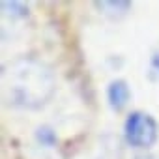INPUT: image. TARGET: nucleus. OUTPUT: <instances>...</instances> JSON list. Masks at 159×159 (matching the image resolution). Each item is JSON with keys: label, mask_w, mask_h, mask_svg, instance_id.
<instances>
[{"label": "nucleus", "mask_w": 159, "mask_h": 159, "mask_svg": "<svg viewBox=\"0 0 159 159\" xmlns=\"http://www.w3.org/2000/svg\"><path fill=\"white\" fill-rule=\"evenodd\" d=\"M96 8L99 10V13L111 19H120L131 10V2H125V0H116V2L114 0H101V2H96Z\"/></svg>", "instance_id": "nucleus-4"}, {"label": "nucleus", "mask_w": 159, "mask_h": 159, "mask_svg": "<svg viewBox=\"0 0 159 159\" xmlns=\"http://www.w3.org/2000/svg\"><path fill=\"white\" fill-rule=\"evenodd\" d=\"M38 140L43 142V144H47V146H51V144H54L56 137H54V133L49 127H39L38 129Z\"/></svg>", "instance_id": "nucleus-5"}, {"label": "nucleus", "mask_w": 159, "mask_h": 159, "mask_svg": "<svg viewBox=\"0 0 159 159\" xmlns=\"http://www.w3.org/2000/svg\"><path fill=\"white\" fill-rule=\"evenodd\" d=\"M152 66H153L155 69H159V54H153V58H152Z\"/></svg>", "instance_id": "nucleus-6"}, {"label": "nucleus", "mask_w": 159, "mask_h": 159, "mask_svg": "<svg viewBox=\"0 0 159 159\" xmlns=\"http://www.w3.org/2000/svg\"><path fill=\"white\" fill-rule=\"evenodd\" d=\"M107 98H109V103L114 111H122L129 98H131V92H129V86L125 81H122V79H116V81H112L107 88Z\"/></svg>", "instance_id": "nucleus-3"}, {"label": "nucleus", "mask_w": 159, "mask_h": 159, "mask_svg": "<svg viewBox=\"0 0 159 159\" xmlns=\"http://www.w3.org/2000/svg\"><path fill=\"white\" fill-rule=\"evenodd\" d=\"M125 140L133 148H150L157 139V122L148 114L135 111L127 116L124 124Z\"/></svg>", "instance_id": "nucleus-2"}, {"label": "nucleus", "mask_w": 159, "mask_h": 159, "mask_svg": "<svg viewBox=\"0 0 159 159\" xmlns=\"http://www.w3.org/2000/svg\"><path fill=\"white\" fill-rule=\"evenodd\" d=\"M54 75L36 58H19L2 69V99L11 107L39 109L54 94Z\"/></svg>", "instance_id": "nucleus-1"}]
</instances>
